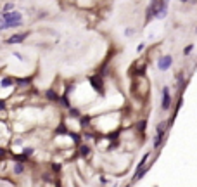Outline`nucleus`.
<instances>
[{
    "label": "nucleus",
    "mask_w": 197,
    "mask_h": 187,
    "mask_svg": "<svg viewBox=\"0 0 197 187\" xmlns=\"http://www.w3.org/2000/svg\"><path fill=\"white\" fill-rule=\"evenodd\" d=\"M19 19H22V14H21V12H17L16 9H12V11H9V12H2V14H0V21H4V23L19 21Z\"/></svg>",
    "instance_id": "nucleus-1"
},
{
    "label": "nucleus",
    "mask_w": 197,
    "mask_h": 187,
    "mask_svg": "<svg viewBox=\"0 0 197 187\" xmlns=\"http://www.w3.org/2000/svg\"><path fill=\"white\" fill-rule=\"evenodd\" d=\"M30 37V31H22V33H14L12 37H9L7 40H5V43L9 45H14V43H22L24 42V38Z\"/></svg>",
    "instance_id": "nucleus-2"
},
{
    "label": "nucleus",
    "mask_w": 197,
    "mask_h": 187,
    "mask_svg": "<svg viewBox=\"0 0 197 187\" xmlns=\"http://www.w3.org/2000/svg\"><path fill=\"white\" fill-rule=\"evenodd\" d=\"M171 64H173V57H171L170 54L159 57V61H157V68H159L161 71H168V69L171 68Z\"/></svg>",
    "instance_id": "nucleus-3"
},
{
    "label": "nucleus",
    "mask_w": 197,
    "mask_h": 187,
    "mask_svg": "<svg viewBox=\"0 0 197 187\" xmlns=\"http://www.w3.org/2000/svg\"><path fill=\"white\" fill-rule=\"evenodd\" d=\"M171 106V95H170V88L168 87H163V102H161V108L163 111H168Z\"/></svg>",
    "instance_id": "nucleus-4"
},
{
    "label": "nucleus",
    "mask_w": 197,
    "mask_h": 187,
    "mask_svg": "<svg viewBox=\"0 0 197 187\" xmlns=\"http://www.w3.org/2000/svg\"><path fill=\"white\" fill-rule=\"evenodd\" d=\"M166 14H168V0H161L159 5H157L156 18L157 19H164V18H166Z\"/></svg>",
    "instance_id": "nucleus-5"
},
{
    "label": "nucleus",
    "mask_w": 197,
    "mask_h": 187,
    "mask_svg": "<svg viewBox=\"0 0 197 187\" xmlns=\"http://www.w3.org/2000/svg\"><path fill=\"white\" fill-rule=\"evenodd\" d=\"M90 82H92L93 88H95L97 92H101L102 95H104V83H102V78H101V76H92V78H90Z\"/></svg>",
    "instance_id": "nucleus-6"
},
{
    "label": "nucleus",
    "mask_w": 197,
    "mask_h": 187,
    "mask_svg": "<svg viewBox=\"0 0 197 187\" xmlns=\"http://www.w3.org/2000/svg\"><path fill=\"white\" fill-rule=\"evenodd\" d=\"M164 140H166V132H157L156 137H154V142H152L154 149H159V147L163 146Z\"/></svg>",
    "instance_id": "nucleus-7"
},
{
    "label": "nucleus",
    "mask_w": 197,
    "mask_h": 187,
    "mask_svg": "<svg viewBox=\"0 0 197 187\" xmlns=\"http://www.w3.org/2000/svg\"><path fill=\"white\" fill-rule=\"evenodd\" d=\"M19 26H22V19H19V21H11V23L0 21V30H2V31L9 30V28H19Z\"/></svg>",
    "instance_id": "nucleus-8"
},
{
    "label": "nucleus",
    "mask_w": 197,
    "mask_h": 187,
    "mask_svg": "<svg viewBox=\"0 0 197 187\" xmlns=\"http://www.w3.org/2000/svg\"><path fill=\"white\" fill-rule=\"evenodd\" d=\"M45 97H47L48 101H54V102H59L61 101V95L56 92V90H52V88H48L47 92H45Z\"/></svg>",
    "instance_id": "nucleus-9"
},
{
    "label": "nucleus",
    "mask_w": 197,
    "mask_h": 187,
    "mask_svg": "<svg viewBox=\"0 0 197 187\" xmlns=\"http://www.w3.org/2000/svg\"><path fill=\"white\" fill-rule=\"evenodd\" d=\"M24 170H26V166H24V161H17L14 165V173L16 175H22L24 173Z\"/></svg>",
    "instance_id": "nucleus-10"
},
{
    "label": "nucleus",
    "mask_w": 197,
    "mask_h": 187,
    "mask_svg": "<svg viewBox=\"0 0 197 187\" xmlns=\"http://www.w3.org/2000/svg\"><path fill=\"white\" fill-rule=\"evenodd\" d=\"M90 153H92V149H90L88 144H80V156L86 158V156H90Z\"/></svg>",
    "instance_id": "nucleus-11"
},
{
    "label": "nucleus",
    "mask_w": 197,
    "mask_h": 187,
    "mask_svg": "<svg viewBox=\"0 0 197 187\" xmlns=\"http://www.w3.org/2000/svg\"><path fill=\"white\" fill-rule=\"evenodd\" d=\"M12 85H14V80L9 78V76H4V78L0 80V87L2 88H7V87H12Z\"/></svg>",
    "instance_id": "nucleus-12"
},
{
    "label": "nucleus",
    "mask_w": 197,
    "mask_h": 187,
    "mask_svg": "<svg viewBox=\"0 0 197 187\" xmlns=\"http://www.w3.org/2000/svg\"><path fill=\"white\" fill-rule=\"evenodd\" d=\"M69 116H73V118H80V111L78 109H75V108H69Z\"/></svg>",
    "instance_id": "nucleus-13"
},
{
    "label": "nucleus",
    "mask_w": 197,
    "mask_h": 187,
    "mask_svg": "<svg viewBox=\"0 0 197 187\" xmlns=\"http://www.w3.org/2000/svg\"><path fill=\"white\" fill-rule=\"evenodd\" d=\"M33 153H35L33 147H24V149H22V154H24V156H28V158H30Z\"/></svg>",
    "instance_id": "nucleus-14"
},
{
    "label": "nucleus",
    "mask_w": 197,
    "mask_h": 187,
    "mask_svg": "<svg viewBox=\"0 0 197 187\" xmlns=\"http://www.w3.org/2000/svg\"><path fill=\"white\" fill-rule=\"evenodd\" d=\"M71 137H73V142H75V144H81V135H78V134H71Z\"/></svg>",
    "instance_id": "nucleus-15"
},
{
    "label": "nucleus",
    "mask_w": 197,
    "mask_h": 187,
    "mask_svg": "<svg viewBox=\"0 0 197 187\" xmlns=\"http://www.w3.org/2000/svg\"><path fill=\"white\" fill-rule=\"evenodd\" d=\"M12 9H16L14 4H5L4 7H2V12H9V11H12Z\"/></svg>",
    "instance_id": "nucleus-16"
},
{
    "label": "nucleus",
    "mask_w": 197,
    "mask_h": 187,
    "mask_svg": "<svg viewBox=\"0 0 197 187\" xmlns=\"http://www.w3.org/2000/svg\"><path fill=\"white\" fill-rule=\"evenodd\" d=\"M192 50H194V45H192V43H190V45H187L185 49H183V56H189V54L192 52Z\"/></svg>",
    "instance_id": "nucleus-17"
},
{
    "label": "nucleus",
    "mask_w": 197,
    "mask_h": 187,
    "mask_svg": "<svg viewBox=\"0 0 197 187\" xmlns=\"http://www.w3.org/2000/svg\"><path fill=\"white\" fill-rule=\"evenodd\" d=\"M145 127H147V121H145V120H142L140 123L137 125V128H138L140 132H144V130H145Z\"/></svg>",
    "instance_id": "nucleus-18"
},
{
    "label": "nucleus",
    "mask_w": 197,
    "mask_h": 187,
    "mask_svg": "<svg viewBox=\"0 0 197 187\" xmlns=\"http://www.w3.org/2000/svg\"><path fill=\"white\" fill-rule=\"evenodd\" d=\"M145 49V43H140V45H138V47H137V52H142V50H144Z\"/></svg>",
    "instance_id": "nucleus-19"
},
{
    "label": "nucleus",
    "mask_w": 197,
    "mask_h": 187,
    "mask_svg": "<svg viewBox=\"0 0 197 187\" xmlns=\"http://www.w3.org/2000/svg\"><path fill=\"white\" fill-rule=\"evenodd\" d=\"M14 57H17L19 61H24V57H22V56H21V54H19V52H14Z\"/></svg>",
    "instance_id": "nucleus-20"
},
{
    "label": "nucleus",
    "mask_w": 197,
    "mask_h": 187,
    "mask_svg": "<svg viewBox=\"0 0 197 187\" xmlns=\"http://www.w3.org/2000/svg\"><path fill=\"white\" fill-rule=\"evenodd\" d=\"M52 170H54V172H59V170H61V165H54Z\"/></svg>",
    "instance_id": "nucleus-21"
},
{
    "label": "nucleus",
    "mask_w": 197,
    "mask_h": 187,
    "mask_svg": "<svg viewBox=\"0 0 197 187\" xmlns=\"http://www.w3.org/2000/svg\"><path fill=\"white\" fill-rule=\"evenodd\" d=\"M2 109H5V102L4 101H0V111H2Z\"/></svg>",
    "instance_id": "nucleus-22"
},
{
    "label": "nucleus",
    "mask_w": 197,
    "mask_h": 187,
    "mask_svg": "<svg viewBox=\"0 0 197 187\" xmlns=\"http://www.w3.org/2000/svg\"><path fill=\"white\" fill-rule=\"evenodd\" d=\"M125 33H126V35H133V30H131V28H128V30L125 31Z\"/></svg>",
    "instance_id": "nucleus-23"
},
{
    "label": "nucleus",
    "mask_w": 197,
    "mask_h": 187,
    "mask_svg": "<svg viewBox=\"0 0 197 187\" xmlns=\"http://www.w3.org/2000/svg\"><path fill=\"white\" fill-rule=\"evenodd\" d=\"M182 4H189V2H195V0H180Z\"/></svg>",
    "instance_id": "nucleus-24"
},
{
    "label": "nucleus",
    "mask_w": 197,
    "mask_h": 187,
    "mask_svg": "<svg viewBox=\"0 0 197 187\" xmlns=\"http://www.w3.org/2000/svg\"><path fill=\"white\" fill-rule=\"evenodd\" d=\"M0 156H2V158L5 156V151H4V149H0Z\"/></svg>",
    "instance_id": "nucleus-25"
},
{
    "label": "nucleus",
    "mask_w": 197,
    "mask_h": 187,
    "mask_svg": "<svg viewBox=\"0 0 197 187\" xmlns=\"http://www.w3.org/2000/svg\"><path fill=\"white\" fill-rule=\"evenodd\" d=\"M195 33H197V30H195Z\"/></svg>",
    "instance_id": "nucleus-26"
}]
</instances>
